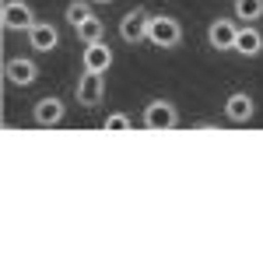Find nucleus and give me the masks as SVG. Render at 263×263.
Instances as JSON below:
<instances>
[{
  "label": "nucleus",
  "instance_id": "1",
  "mask_svg": "<svg viewBox=\"0 0 263 263\" xmlns=\"http://www.w3.org/2000/svg\"><path fill=\"white\" fill-rule=\"evenodd\" d=\"M147 42L158 46V49H176L182 42V25L179 18L172 14H151V25H147Z\"/></svg>",
  "mask_w": 263,
  "mask_h": 263
},
{
  "label": "nucleus",
  "instance_id": "2",
  "mask_svg": "<svg viewBox=\"0 0 263 263\" xmlns=\"http://www.w3.org/2000/svg\"><path fill=\"white\" fill-rule=\"evenodd\" d=\"M141 123H144V130H176L179 126V109L168 99H151L144 105Z\"/></svg>",
  "mask_w": 263,
  "mask_h": 263
},
{
  "label": "nucleus",
  "instance_id": "3",
  "mask_svg": "<svg viewBox=\"0 0 263 263\" xmlns=\"http://www.w3.org/2000/svg\"><path fill=\"white\" fill-rule=\"evenodd\" d=\"M35 21L39 18H35V11H32L28 0H4V7H0V25H4V32H28Z\"/></svg>",
  "mask_w": 263,
  "mask_h": 263
},
{
  "label": "nucleus",
  "instance_id": "4",
  "mask_svg": "<svg viewBox=\"0 0 263 263\" xmlns=\"http://www.w3.org/2000/svg\"><path fill=\"white\" fill-rule=\"evenodd\" d=\"M147 25H151V11L147 7H134L120 18V39L126 46H141L147 42Z\"/></svg>",
  "mask_w": 263,
  "mask_h": 263
},
{
  "label": "nucleus",
  "instance_id": "5",
  "mask_svg": "<svg viewBox=\"0 0 263 263\" xmlns=\"http://www.w3.org/2000/svg\"><path fill=\"white\" fill-rule=\"evenodd\" d=\"M235 35H239V25L232 18H214L207 25V46L218 53H235Z\"/></svg>",
  "mask_w": 263,
  "mask_h": 263
},
{
  "label": "nucleus",
  "instance_id": "6",
  "mask_svg": "<svg viewBox=\"0 0 263 263\" xmlns=\"http://www.w3.org/2000/svg\"><path fill=\"white\" fill-rule=\"evenodd\" d=\"M74 99L81 102L84 109H95L102 99H105V78L95 74V70H84L78 84H74Z\"/></svg>",
  "mask_w": 263,
  "mask_h": 263
},
{
  "label": "nucleus",
  "instance_id": "7",
  "mask_svg": "<svg viewBox=\"0 0 263 263\" xmlns=\"http://www.w3.org/2000/svg\"><path fill=\"white\" fill-rule=\"evenodd\" d=\"M4 78L14 88H32V84L39 81V63L28 60V57H11V60L4 63Z\"/></svg>",
  "mask_w": 263,
  "mask_h": 263
},
{
  "label": "nucleus",
  "instance_id": "8",
  "mask_svg": "<svg viewBox=\"0 0 263 263\" xmlns=\"http://www.w3.org/2000/svg\"><path fill=\"white\" fill-rule=\"evenodd\" d=\"M112 46L105 39H99V42H88L84 46V53H81V70H95V74H105L109 67H112Z\"/></svg>",
  "mask_w": 263,
  "mask_h": 263
},
{
  "label": "nucleus",
  "instance_id": "9",
  "mask_svg": "<svg viewBox=\"0 0 263 263\" xmlns=\"http://www.w3.org/2000/svg\"><path fill=\"white\" fill-rule=\"evenodd\" d=\"M63 116H67V102L57 99V95H46L32 105V123L35 126H57Z\"/></svg>",
  "mask_w": 263,
  "mask_h": 263
},
{
  "label": "nucleus",
  "instance_id": "10",
  "mask_svg": "<svg viewBox=\"0 0 263 263\" xmlns=\"http://www.w3.org/2000/svg\"><path fill=\"white\" fill-rule=\"evenodd\" d=\"M25 35H28V46H32L35 53H53V49L60 46V32H57V25H49V21H35Z\"/></svg>",
  "mask_w": 263,
  "mask_h": 263
},
{
  "label": "nucleus",
  "instance_id": "11",
  "mask_svg": "<svg viewBox=\"0 0 263 263\" xmlns=\"http://www.w3.org/2000/svg\"><path fill=\"white\" fill-rule=\"evenodd\" d=\"M253 112H256V102H253V95H246V91H232V95L224 99V120L249 123Z\"/></svg>",
  "mask_w": 263,
  "mask_h": 263
},
{
  "label": "nucleus",
  "instance_id": "12",
  "mask_svg": "<svg viewBox=\"0 0 263 263\" xmlns=\"http://www.w3.org/2000/svg\"><path fill=\"white\" fill-rule=\"evenodd\" d=\"M235 53L242 57V60H256L263 53V35L256 25H242L239 28V35H235Z\"/></svg>",
  "mask_w": 263,
  "mask_h": 263
},
{
  "label": "nucleus",
  "instance_id": "13",
  "mask_svg": "<svg viewBox=\"0 0 263 263\" xmlns=\"http://www.w3.org/2000/svg\"><path fill=\"white\" fill-rule=\"evenodd\" d=\"M232 11H235V18L253 25V21L263 18V0H232Z\"/></svg>",
  "mask_w": 263,
  "mask_h": 263
},
{
  "label": "nucleus",
  "instance_id": "14",
  "mask_svg": "<svg viewBox=\"0 0 263 263\" xmlns=\"http://www.w3.org/2000/svg\"><path fill=\"white\" fill-rule=\"evenodd\" d=\"M74 32H78V39H81L84 46H88V42H99V39H105V25H102V18H95V14H91L88 21H81V25H78Z\"/></svg>",
  "mask_w": 263,
  "mask_h": 263
},
{
  "label": "nucleus",
  "instance_id": "15",
  "mask_svg": "<svg viewBox=\"0 0 263 263\" xmlns=\"http://www.w3.org/2000/svg\"><path fill=\"white\" fill-rule=\"evenodd\" d=\"M63 18H67L70 28H78L81 21L91 18V0H70V4H67V11H63Z\"/></svg>",
  "mask_w": 263,
  "mask_h": 263
},
{
  "label": "nucleus",
  "instance_id": "16",
  "mask_svg": "<svg viewBox=\"0 0 263 263\" xmlns=\"http://www.w3.org/2000/svg\"><path fill=\"white\" fill-rule=\"evenodd\" d=\"M134 123L126 112H112V116H105V130H130Z\"/></svg>",
  "mask_w": 263,
  "mask_h": 263
},
{
  "label": "nucleus",
  "instance_id": "17",
  "mask_svg": "<svg viewBox=\"0 0 263 263\" xmlns=\"http://www.w3.org/2000/svg\"><path fill=\"white\" fill-rule=\"evenodd\" d=\"M91 4H112V0H91Z\"/></svg>",
  "mask_w": 263,
  "mask_h": 263
}]
</instances>
